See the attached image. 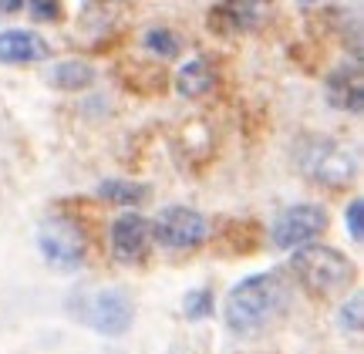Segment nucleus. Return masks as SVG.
Masks as SVG:
<instances>
[{
    "label": "nucleus",
    "instance_id": "obj_8",
    "mask_svg": "<svg viewBox=\"0 0 364 354\" xmlns=\"http://www.w3.org/2000/svg\"><path fill=\"white\" fill-rule=\"evenodd\" d=\"M273 0H223L209 11V31L223 34H250L270 21Z\"/></svg>",
    "mask_w": 364,
    "mask_h": 354
},
{
    "label": "nucleus",
    "instance_id": "obj_21",
    "mask_svg": "<svg viewBox=\"0 0 364 354\" xmlns=\"http://www.w3.org/2000/svg\"><path fill=\"white\" fill-rule=\"evenodd\" d=\"M297 4H304V7H314V4H321V0H297Z\"/></svg>",
    "mask_w": 364,
    "mask_h": 354
},
{
    "label": "nucleus",
    "instance_id": "obj_6",
    "mask_svg": "<svg viewBox=\"0 0 364 354\" xmlns=\"http://www.w3.org/2000/svg\"><path fill=\"white\" fill-rule=\"evenodd\" d=\"M152 240L166 250H196L209 240V220L189 206H166L152 223Z\"/></svg>",
    "mask_w": 364,
    "mask_h": 354
},
{
    "label": "nucleus",
    "instance_id": "obj_3",
    "mask_svg": "<svg viewBox=\"0 0 364 354\" xmlns=\"http://www.w3.org/2000/svg\"><path fill=\"white\" fill-rule=\"evenodd\" d=\"M290 270L307 294H334V290L348 287V280L354 274L351 260L341 250L321 247V243H307V247L294 250Z\"/></svg>",
    "mask_w": 364,
    "mask_h": 354
},
{
    "label": "nucleus",
    "instance_id": "obj_7",
    "mask_svg": "<svg viewBox=\"0 0 364 354\" xmlns=\"http://www.w3.org/2000/svg\"><path fill=\"white\" fill-rule=\"evenodd\" d=\"M327 230V210L317 203H297V206H287L277 220H273V243L280 250H297L314 243L317 236Z\"/></svg>",
    "mask_w": 364,
    "mask_h": 354
},
{
    "label": "nucleus",
    "instance_id": "obj_17",
    "mask_svg": "<svg viewBox=\"0 0 364 354\" xmlns=\"http://www.w3.org/2000/svg\"><path fill=\"white\" fill-rule=\"evenodd\" d=\"M361 294H351V301L341 307V328L351 331V334H358L361 331Z\"/></svg>",
    "mask_w": 364,
    "mask_h": 354
},
{
    "label": "nucleus",
    "instance_id": "obj_4",
    "mask_svg": "<svg viewBox=\"0 0 364 354\" xmlns=\"http://www.w3.org/2000/svg\"><path fill=\"white\" fill-rule=\"evenodd\" d=\"M38 250L44 263L61 274H78L88 260V236L71 216H48L38 226Z\"/></svg>",
    "mask_w": 364,
    "mask_h": 354
},
{
    "label": "nucleus",
    "instance_id": "obj_11",
    "mask_svg": "<svg viewBox=\"0 0 364 354\" xmlns=\"http://www.w3.org/2000/svg\"><path fill=\"white\" fill-rule=\"evenodd\" d=\"M51 54L48 41L34 34V31H4L0 34V61L4 65H34V61H44Z\"/></svg>",
    "mask_w": 364,
    "mask_h": 354
},
{
    "label": "nucleus",
    "instance_id": "obj_13",
    "mask_svg": "<svg viewBox=\"0 0 364 354\" xmlns=\"http://www.w3.org/2000/svg\"><path fill=\"white\" fill-rule=\"evenodd\" d=\"M48 81H51L54 88H61V92H85V88H91V81H95V68L88 61H78V58L58 61L51 68Z\"/></svg>",
    "mask_w": 364,
    "mask_h": 354
},
{
    "label": "nucleus",
    "instance_id": "obj_10",
    "mask_svg": "<svg viewBox=\"0 0 364 354\" xmlns=\"http://www.w3.org/2000/svg\"><path fill=\"white\" fill-rule=\"evenodd\" d=\"M324 95L327 105L338 108V112H351V115H361L364 108V85H361V68L358 65H344L334 68L324 81Z\"/></svg>",
    "mask_w": 364,
    "mask_h": 354
},
{
    "label": "nucleus",
    "instance_id": "obj_14",
    "mask_svg": "<svg viewBox=\"0 0 364 354\" xmlns=\"http://www.w3.org/2000/svg\"><path fill=\"white\" fill-rule=\"evenodd\" d=\"M98 196L112 206H139L149 199V186L132 183V179H105L98 186Z\"/></svg>",
    "mask_w": 364,
    "mask_h": 354
},
{
    "label": "nucleus",
    "instance_id": "obj_16",
    "mask_svg": "<svg viewBox=\"0 0 364 354\" xmlns=\"http://www.w3.org/2000/svg\"><path fill=\"white\" fill-rule=\"evenodd\" d=\"M213 307H216V297H213L209 287H196L182 297V311H186L189 321H206V317L213 314Z\"/></svg>",
    "mask_w": 364,
    "mask_h": 354
},
{
    "label": "nucleus",
    "instance_id": "obj_5",
    "mask_svg": "<svg viewBox=\"0 0 364 354\" xmlns=\"http://www.w3.org/2000/svg\"><path fill=\"white\" fill-rule=\"evenodd\" d=\"M91 331H98L105 338H118L132 328V301L125 290L118 287H105L95 294L78 297V314Z\"/></svg>",
    "mask_w": 364,
    "mask_h": 354
},
{
    "label": "nucleus",
    "instance_id": "obj_19",
    "mask_svg": "<svg viewBox=\"0 0 364 354\" xmlns=\"http://www.w3.org/2000/svg\"><path fill=\"white\" fill-rule=\"evenodd\" d=\"M27 7L38 21H61V0H27Z\"/></svg>",
    "mask_w": 364,
    "mask_h": 354
},
{
    "label": "nucleus",
    "instance_id": "obj_9",
    "mask_svg": "<svg viewBox=\"0 0 364 354\" xmlns=\"http://www.w3.org/2000/svg\"><path fill=\"white\" fill-rule=\"evenodd\" d=\"M112 257L118 263H142L152 247V223L142 213H122L112 223Z\"/></svg>",
    "mask_w": 364,
    "mask_h": 354
},
{
    "label": "nucleus",
    "instance_id": "obj_1",
    "mask_svg": "<svg viewBox=\"0 0 364 354\" xmlns=\"http://www.w3.org/2000/svg\"><path fill=\"white\" fill-rule=\"evenodd\" d=\"M287 304V280L277 270H263L247 280H240L230 294H226V328L236 338H253L260 334L273 317L284 311Z\"/></svg>",
    "mask_w": 364,
    "mask_h": 354
},
{
    "label": "nucleus",
    "instance_id": "obj_2",
    "mask_svg": "<svg viewBox=\"0 0 364 354\" xmlns=\"http://www.w3.org/2000/svg\"><path fill=\"white\" fill-rule=\"evenodd\" d=\"M294 166L304 179L327 189H344L358 176V152L331 135H300L294 142Z\"/></svg>",
    "mask_w": 364,
    "mask_h": 354
},
{
    "label": "nucleus",
    "instance_id": "obj_20",
    "mask_svg": "<svg viewBox=\"0 0 364 354\" xmlns=\"http://www.w3.org/2000/svg\"><path fill=\"white\" fill-rule=\"evenodd\" d=\"M24 7V0H0V14H14Z\"/></svg>",
    "mask_w": 364,
    "mask_h": 354
},
{
    "label": "nucleus",
    "instance_id": "obj_12",
    "mask_svg": "<svg viewBox=\"0 0 364 354\" xmlns=\"http://www.w3.org/2000/svg\"><path fill=\"white\" fill-rule=\"evenodd\" d=\"M216 88V65L206 58H189L176 71V92L179 98H206Z\"/></svg>",
    "mask_w": 364,
    "mask_h": 354
},
{
    "label": "nucleus",
    "instance_id": "obj_15",
    "mask_svg": "<svg viewBox=\"0 0 364 354\" xmlns=\"http://www.w3.org/2000/svg\"><path fill=\"white\" fill-rule=\"evenodd\" d=\"M142 44H145V51L156 54V58H179V51H182V38L176 31H169V27H149Z\"/></svg>",
    "mask_w": 364,
    "mask_h": 354
},
{
    "label": "nucleus",
    "instance_id": "obj_18",
    "mask_svg": "<svg viewBox=\"0 0 364 354\" xmlns=\"http://www.w3.org/2000/svg\"><path fill=\"white\" fill-rule=\"evenodd\" d=\"M344 223H348V233H351L354 243H361V236H364V203L361 199H351V206L344 210Z\"/></svg>",
    "mask_w": 364,
    "mask_h": 354
}]
</instances>
